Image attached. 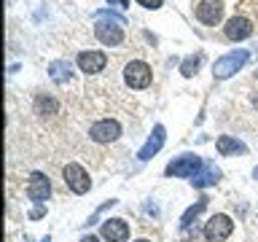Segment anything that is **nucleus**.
<instances>
[{"mask_svg": "<svg viewBox=\"0 0 258 242\" xmlns=\"http://www.w3.org/2000/svg\"><path fill=\"white\" fill-rule=\"evenodd\" d=\"M100 234L108 242H126L129 239V223L124 221V218H108V221L102 223Z\"/></svg>", "mask_w": 258, "mask_h": 242, "instance_id": "obj_10", "label": "nucleus"}, {"mask_svg": "<svg viewBox=\"0 0 258 242\" xmlns=\"http://www.w3.org/2000/svg\"><path fill=\"white\" fill-rule=\"evenodd\" d=\"M223 35L229 40H245V38L253 35V24H250V19H245V16H234V19L226 22Z\"/></svg>", "mask_w": 258, "mask_h": 242, "instance_id": "obj_12", "label": "nucleus"}, {"mask_svg": "<svg viewBox=\"0 0 258 242\" xmlns=\"http://www.w3.org/2000/svg\"><path fill=\"white\" fill-rule=\"evenodd\" d=\"M199 62H202V54H197V56H188V59H185L183 65H180V73L185 78H191L194 73H197V68H199Z\"/></svg>", "mask_w": 258, "mask_h": 242, "instance_id": "obj_18", "label": "nucleus"}, {"mask_svg": "<svg viewBox=\"0 0 258 242\" xmlns=\"http://www.w3.org/2000/svg\"><path fill=\"white\" fill-rule=\"evenodd\" d=\"M247 56H250V51L247 48H234V51H229V54H223L221 59H215V65H213V76L215 78H231L237 70H242V65L247 62Z\"/></svg>", "mask_w": 258, "mask_h": 242, "instance_id": "obj_2", "label": "nucleus"}, {"mask_svg": "<svg viewBox=\"0 0 258 242\" xmlns=\"http://www.w3.org/2000/svg\"><path fill=\"white\" fill-rule=\"evenodd\" d=\"M202 167H205L202 156H197V153H183V156L169 161L164 172H167V177H194Z\"/></svg>", "mask_w": 258, "mask_h": 242, "instance_id": "obj_3", "label": "nucleus"}, {"mask_svg": "<svg viewBox=\"0 0 258 242\" xmlns=\"http://www.w3.org/2000/svg\"><path fill=\"white\" fill-rule=\"evenodd\" d=\"M89 137H92L94 143H116L118 137H121V124L116 118H100V121H94L92 129H89Z\"/></svg>", "mask_w": 258, "mask_h": 242, "instance_id": "obj_6", "label": "nucleus"}, {"mask_svg": "<svg viewBox=\"0 0 258 242\" xmlns=\"http://www.w3.org/2000/svg\"><path fill=\"white\" fill-rule=\"evenodd\" d=\"M62 177H64V183L70 186V191L78 194V197H84V194H89V189H92L89 172H86V169L81 167V164H64Z\"/></svg>", "mask_w": 258, "mask_h": 242, "instance_id": "obj_5", "label": "nucleus"}, {"mask_svg": "<svg viewBox=\"0 0 258 242\" xmlns=\"http://www.w3.org/2000/svg\"><path fill=\"white\" fill-rule=\"evenodd\" d=\"M253 177H258V167H255V169H253Z\"/></svg>", "mask_w": 258, "mask_h": 242, "instance_id": "obj_25", "label": "nucleus"}, {"mask_svg": "<svg viewBox=\"0 0 258 242\" xmlns=\"http://www.w3.org/2000/svg\"><path fill=\"white\" fill-rule=\"evenodd\" d=\"M100 16H108V22H97L94 27V35L102 46H121L124 43V19L121 16H113V14H100Z\"/></svg>", "mask_w": 258, "mask_h": 242, "instance_id": "obj_1", "label": "nucleus"}, {"mask_svg": "<svg viewBox=\"0 0 258 242\" xmlns=\"http://www.w3.org/2000/svg\"><path fill=\"white\" fill-rule=\"evenodd\" d=\"M231 231H234V221L229 215H223V213L213 215L205 223V239L207 242H226L231 237Z\"/></svg>", "mask_w": 258, "mask_h": 242, "instance_id": "obj_4", "label": "nucleus"}, {"mask_svg": "<svg viewBox=\"0 0 258 242\" xmlns=\"http://www.w3.org/2000/svg\"><path fill=\"white\" fill-rule=\"evenodd\" d=\"M35 108H38V113H56V100H51V97H38L35 100Z\"/></svg>", "mask_w": 258, "mask_h": 242, "instance_id": "obj_19", "label": "nucleus"}, {"mask_svg": "<svg viewBox=\"0 0 258 242\" xmlns=\"http://www.w3.org/2000/svg\"><path fill=\"white\" fill-rule=\"evenodd\" d=\"M81 242H100V239H97V237H92V234H86V237L81 239Z\"/></svg>", "mask_w": 258, "mask_h": 242, "instance_id": "obj_24", "label": "nucleus"}, {"mask_svg": "<svg viewBox=\"0 0 258 242\" xmlns=\"http://www.w3.org/2000/svg\"><path fill=\"white\" fill-rule=\"evenodd\" d=\"M113 205H116V199H108V202H105V205H102L100 210H97V213H94L92 218H89L86 223H97V221H100V215H102V213H105V210H108V207H113Z\"/></svg>", "mask_w": 258, "mask_h": 242, "instance_id": "obj_20", "label": "nucleus"}, {"mask_svg": "<svg viewBox=\"0 0 258 242\" xmlns=\"http://www.w3.org/2000/svg\"><path fill=\"white\" fill-rule=\"evenodd\" d=\"M205 207H207V197H199L197 205H191V207L183 213V218H180V226H183V229H188V226H191V223L199 218V213H202Z\"/></svg>", "mask_w": 258, "mask_h": 242, "instance_id": "obj_17", "label": "nucleus"}, {"mask_svg": "<svg viewBox=\"0 0 258 242\" xmlns=\"http://www.w3.org/2000/svg\"><path fill=\"white\" fill-rule=\"evenodd\" d=\"M40 215H46V207H35V210L30 213V218H32V221H38Z\"/></svg>", "mask_w": 258, "mask_h": 242, "instance_id": "obj_22", "label": "nucleus"}, {"mask_svg": "<svg viewBox=\"0 0 258 242\" xmlns=\"http://www.w3.org/2000/svg\"><path fill=\"white\" fill-rule=\"evenodd\" d=\"M124 78H126V84L132 89H148L151 81H153V73H151V68L145 62L135 59V62H129L124 68Z\"/></svg>", "mask_w": 258, "mask_h": 242, "instance_id": "obj_7", "label": "nucleus"}, {"mask_svg": "<svg viewBox=\"0 0 258 242\" xmlns=\"http://www.w3.org/2000/svg\"><path fill=\"white\" fill-rule=\"evenodd\" d=\"M27 197L32 205H43V202L51 197V183L43 172H32L30 175V183H27Z\"/></svg>", "mask_w": 258, "mask_h": 242, "instance_id": "obj_8", "label": "nucleus"}, {"mask_svg": "<svg viewBox=\"0 0 258 242\" xmlns=\"http://www.w3.org/2000/svg\"><path fill=\"white\" fill-rule=\"evenodd\" d=\"M137 242H151V239H137Z\"/></svg>", "mask_w": 258, "mask_h": 242, "instance_id": "obj_26", "label": "nucleus"}, {"mask_svg": "<svg viewBox=\"0 0 258 242\" xmlns=\"http://www.w3.org/2000/svg\"><path fill=\"white\" fill-rule=\"evenodd\" d=\"M140 6H145V8H151V11H156V8H161V0H137Z\"/></svg>", "mask_w": 258, "mask_h": 242, "instance_id": "obj_21", "label": "nucleus"}, {"mask_svg": "<svg viewBox=\"0 0 258 242\" xmlns=\"http://www.w3.org/2000/svg\"><path fill=\"white\" fill-rule=\"evenodd\" d=\"M48 76H51V81H54V84H68V81H70V76H73V73H70V62L68 59H54L51 65H48Z\"/></svg>", "mask_w": 258, "mask_h": 242, "instance_id": "obj_16", "label": "nucleus"}, {"mask_svg": "<svg viewBox=\"0 0 258 242\" xmlns=\"http://www.w3.org/2000/svg\"><path fill=\"white\" fill-rule=\"evenodd\" d=\"M218 180H221V169L215 164H210V161H205V167L191 177V186L194 189H207V186H215Z\"/></svg>", "mask_w": 258, "mask_h": 242, "instance_id": "obj_14", "label": "nucleus"}, {"mask_svg": "<svg viewBox=\"0 0 258 242\" xmlns=\"http://www.w3.org/2000/svg\"><path fill=\"white\" fill-rule=\"evenodd\" d=\"M108 3H113V6H118V8H126V6H129V0H108Z\"/></svg>", "mask_w": 258, "mask_h": 242, "instance_id": "obj_23", "label": "nucleus"}, {"mask_svg": "<svg viewBox=\"0 0 258 242\" xmlns=\"http://www.w3.org/2000/svg\"><path fill=\"white\" fill-rule=\"evenodd\" d=\"M164 140H167L164 127L156 124V127H153V132H151V137L145 140V145L140 148V153H137V159H140V161H148L151 156H156V153L161 151V145H164Z\"/></svg>", "mask_w": 258, "mask_h": 242, "instance_id": "obj_13", "label": "nucleus"}, {"mask_svg": "<svg viewBox=\"0 0 258 242\" xmlns=\"http://www.w3.org/2000/svg\"><path fill=\"white\" fill-rule=\"evenodd\" d=\"M215 148H218V153L221 156H237V153H245L247 148H245V143H239L237 137H231V135H221L215 140Z\"/></svg>", "mask_w": 258, "mask_h": 242, "instance_id": "obj_15", "label": "nucleus"}, {"mask_svg": "<svg viewBox=\"0 0 258 242\" xmlns=\"http://www.w3.org/2000/svg\"><path fill=\"white\" fill-rule=\"evenodd\" d=\"M197 19L202 24H218L223 19V3L221 0H202L197 6Z\"/></svg>", "mask_w": 258, "mask_h": 242, "instance_id": "obj_11", "label": "nucleus"}, {"mask_svg": "<svg viewBox=\"0 0 258 242\" xmlns=\"http://www.w3.org/2000/svg\"><path fill=\"white\" fill-rule=\"evenodd\" d=\"M78 70L89 73V76H94V73H102L105 65H108V56L105 51H97V48H89V51H81L78 54Z\"/></svg>", "mask_w": 258, "mask_h": 242, "instance_id": "obj_9", "label": "nucleus"}]
</instances>
